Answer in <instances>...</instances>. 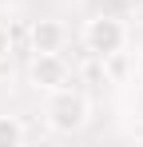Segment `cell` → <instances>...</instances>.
Returning a JSON list of instances; mask_svg holds the SVG:
<instances>
[{
    "instance_id": "cell-3",
    "label": "cell",
    "mask_w": 143,
    "mask_h": 147,
    "mask_svg": "<svg viewBox=\"0 0 143 147\" xmlns=\"http://www.w3.org/2000/svg\"><path fill=\"white\" fill-rule=\"evenodd\" d=\"M28 84L40 96L68 88L72 84V68L64 60V52H32V60H28Z\"/></svg>"
},
{
    "instance_id": "cell-4",
    "label": "cell",
    "mask_w": 143,
    "mask_h": 147,
    "mask_svg": "<svg viewBox=\"0 0 143 147\" xmlns=\"http://www.w3.org/2000/svg\"><path fill=\"white\" fill-rule=\"evenodd\" d=\"M68 48V28L56 16H40L28 28V52H64Z\"/></svg>"
},
{
    "instance_id": "cell-5",
    "label": "cell",
    "mask_w": 143,
    "mask_h": 147,
    "mask_svg": "<svg viewBox=\"0 0 143 147\" xmlns=\"http://www.w3.org/2000/svg\"><path fill=\"white\" fill-rule=\"evenodd\" d=\"M28 139V127L20 115H0V147H20Z\"/></svg>"
},
{
    "instance_id": "cell-6",
    "label": "cell",
    "mask_w": 143,
    "mask_h": 147,
    "mask_svg": "<svg viewBox=\"0 0 143 147\" xmlns=\"http://www.w3.org/2000/svg\"><path fill=\"white\" fill-rule=\"evenodd\" d=\"M12 60V28L0 20V64H8Z\"/></svg>"
},
{
    "instance_id": "cell-1",
    "label": "cell",
    "mask_w": 143,
    "mask_h": 147,
    "mask_svg": "<svg viewBox=\"0 0 143 147\" xmlns=\"http://www.w3.org/2000/svg\"><path fill=\"white\" fill-rule=\"evenodd\" d=\"M92 119V99L88 92H80V88H60V92H48L44 99V127L52 135H80L84 127Z\"/></svg>"
},
{
    "instance_id": "cell-2",
    "label": "cell",
    "mask_w": 143,
    "mask_h": 147,
    "mask_svg": "<svg viewBox=\"0 0 143 147\" xmlns=\"http://www.w3.org/2000/svg\"><path fill=\"white\" fill-rule=\"evenodd\" d=\"M80 44L95 60H115L119 52L131 44V28L123 24L119 16H111V12H95L80 28Z\"/></svg>"
}]
</instances>
